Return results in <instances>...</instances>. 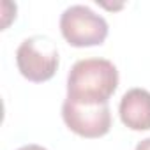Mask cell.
Masks as SVG:
<instances>
[{
    "instance_id": "3957f363",
    "label": "cell",
    "mask_w": 150,
    "mask_h": 150,
    "mask_svg": "<svg viewBox=\"0 0 150 150\" xmlns=\"http://www.w3.org/2000/svg\"><path fill=\"white\" fill-rule=\"evenodd\" d=\"M60 32L74 48L99 46L108 37V21L87 6H71L60 16Z\"/></svg>"
},
{
    "instance_id": "52a82bcc",
    "label": "cell",
    "mask_w": 150,
    "mask_h": 150,
    "mask_svg": "<svg viewBox=\"0 0 150 150\" xmlns=\"http://www.w3.org/2000/svg\"><path fill=\"white\" fill-rule=\"evenodd\" d=\"M18 150H48V148H44V146H41V145H35V143H32V145H25V146H20Z\"/></svg>"
},
{
    "instance_id": "6da1fadb",
    "label": "cell",
    "mask_w": 150,
    "mask_h": 150,
    "mask_svg": "<svg viewBox=\"0 0 150 150\" xmlns=\"http://www.w3.org/2000/svg\"><path fill=\"white\" fill-rule=\"evenodd\" d=\"M118 87V71L106 58H83L67 74V97L81 104H108Z\"/></svg>"
},
{
    "instance_id": "5b68a950",
    "label": "cell",
    "mask_w": 150,
    "mask_h": 150,
    "mask_svg": "<svg viewBox=\"0 0 150 150\" xmlns=\"http://www.w3.org/2000/svg\"><path fill=\"white\" fill-rule=\"evenodd\" d=\"M120 120L131 131H148L150 129V92L145 88L127 90L118 106Z\"/></svg>"
},
{
    "instance_id": "7a4b0ae2",
    "label": "cell",
    "mask_w": 150,
    "mask_h": 150,
    "mask_svg": "<svg viewBox=\"0 0 150 150\" xmlns=\"http://www.w3.org/2000/svg\"><path fill=\"white\" fill-rule=\"evenodd\" d=\"M16 65L21 76L32 83H44L58 69V50L48 35H32L16 50Z\"/></svg>"
},
{
    "instance_id": "8992f818",
    "label": "cell",
    "mask_w": 150,
    "mask_h": 150,
    "mask_svg": "<svg viewBox=\"0 0 150 150\" xmlns=\"http://www.w3.org/2000/svg\"><path fill=\"white\" fill-rule=\"evenodd\" d=\"M134 150H150V138L141 139V141L136 145V148H134Z\"/></svg>"
},
{
    "instance_id": "277c9868",
    "label": "cell",
    "mask_w": 150,
    "mask_h": 150,
    "mask_svg": "<svg viewBox=\"0 0 150 150\" xmlns=\"http://www.w3.org/2000/svg\"><path fill=\"white\" fill-rule=\"evenodd\" d=\"M65 125L81 138H101L111 129V111L108 104H81L65 99L62 104Z\"/></svg>"
}]
</instances>
